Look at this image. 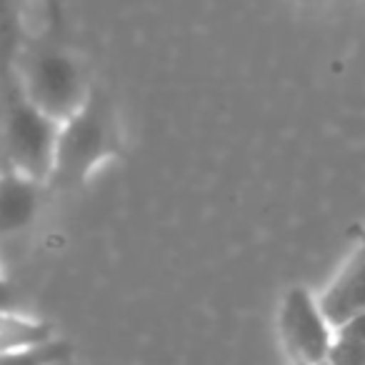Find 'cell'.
Returning a JSON list of instances; mask_svg holds the SVG:
<instances>
[{
    "label": "cell",
    "mask_w": 365,
    "mask_h": 365,
    "mask_svg": "<svg viewBox=\"0 0 365 365\" xmlns=\"http://www.w3.org/2000/svg\"><path fill=\"white\" fill-rule=\"evenodd\" d=\"M123 148L118 110L103 88L93 86L78 113L61 123L51 188H78Z\"/></svg>",
    "instance_id": "cell-1"
},
{
    "label": "cell",
    "mask_w": 365,
    "mask_h": 365,
    "mask_svg": "<svg viewBox=\"0 0 365 365\" xmlns=\"http://www.w3.org/2000/svg\"><path fill=\"white\" fill-rule=\"evenodd\" d=\"M0 103L3 165L38 182H46L51 188L61 123L33 106L16 78L0 86Z\"/></svg>",
    "instance_id": "cell-2"
},
{
    "label": "cell",
    "mask_w": 365,
    "mask_h": 365,
    "mask_svg": "<svg viewBox=\"0 0 365 365\" xmlns=\"http://www.w3.org/2000/svg\"><path fill=\"white\" fill-rule=\"evenodd\" d=\"M16 81L28 101L58 123L81 110L96 86L76 53L43 41L23 46L16 61Z\"/></svg>",
    "instance_id": "cell-3"
},
{
    "label": "cell",
    "mask_w": 365,
    "mask_h": 365,
    "mask_svg": "<svg viewBox=\"0 0 365 365\" xmlns=\"http://www.w3.org/2000/svg\"><path fill=\"white\" fill-rule=\"evenodd\" d=\"M278 328L290 360L325 365L328 350L335 338V328L320 310L318 295L310 293L303 285L290 288L280 300Z\"/></svg>",
    "instance_id": "cell-4"
},
{
    "label": "cell",
    "mask_w": 365,
    "mask_h": 365,
    "mask_svg": "<svg viewBox=\"0 0 365 365\" xmlns=\"http://www.w3.org/2000/svg\"><path fill=\"white\" fill-rule=\"evenodd\" d=\"M48 185L21 173L0 170V240H11L28 233L41 218Z\"/></svg>",
    "instance_id": "cell-5"
},
{
    "label": "cell",
    "mask_w": 365,
    "mask_h": 365,
    "mask_svg": "<svg viewBox=\"0 0 365 365\" xmlns=\"http://www.w3.org/2000/svg\"><path fill=\"white\" fill-rule=\"evenodd\" d=\"M318 303L333 328H340L358 313H365V243L355 245L333 280L318 295Z\"/></svg>",
    "instance_id": "cell-6"
},
{
    "label": "cell",
    "mask_w": 365,
    "mask_h": 365,
    "mask_svg": "<svg viewBox=\"0 0 365 365\" xmlns=\"http://www.w3.org/2000/svg\"><path fill=\"white\" fill-rule=\"evenodd\" d=\"M56 338V328L48 320L33 318L21 310H3L0 313V353L36 348V345L51 343Z\"/></svg>",
    "instance_id": "cell-7"
},
{
    "label": "cell",
    "mask_w": 365,
    "mask_h": 365,
    "mask_svg": "<svg viewBox=\"0 0 365 365\" xmlns=\"http://www.w3.org/2000/svg\"><path fill=\"white\" fill-rule=\"evenodd\" d=\"M23 6L21 0H0V86L13 81L16 61L23 51Z\"/></svg>",
    "instance_id": "cell-8"
},
{
    "label": "cell",
    "mask_w": 365,
    "mask_h": 365,
    "mask_svg": "<svg viewBox=\"0 0 365 365\" xmlns=\"http://www.w3.org/2000/svg\"><path fill=\"white\" fill-rule=\"evenodd\" d=\"M71 355L73 345L63 338H56L51 343L36 345V348L0 353V365H63L71 363Z\"/></svg>",
    "instance_id": "cell-9"
},
{
    "label": "cell",
    "mask_w": 365,
    "mask_h": 365,
    "mask_svg": "<svg viewBox=\"0 0 365 365\" xmlns=\"http://www.w3.org/2000/svg\"><path fill=\"white\" fill-rule=\"evenodd\" d=\"M325 365H365V343L335 333Z\"/></svg>",
    "instance_id": "cell-10"
},
{
    "label": "cell",
    "mask_w": 365,
    "mask_h": 365,
    "mask_svg": "<svg viewBox=\"0 0 365 365\" xmlns=\"http://www.w3.org/2000/svg\"><path fill=\"white\" fill-rule=\"evenodd\" d=\"M338 335H348V338L363 340L365 343V313H358L355 318H350L348 323H343L340 328H335Z\"/></svg>",
    "instance_id": "cell-11"
},
{
    "label": "cell",
    "mask_w": 365,
    "mask_h": 365,
    "mask_svg": "<svg viewBox=\"0 0 365 365\" xmlns=\"http://www.w3.org/2000/svg\"><path fill=\"white\" fill-rule=\"evenodd\" d=\"M3 310H18V298H16V290H13L11 280L6 278L3 268H0V313Z\"/></svg>",
    "instance_id": "cell-12"
},
{
    "label": "cell",
    "mask_w": 365,
    "mask_h": 365,
    "mask_svg": "<svg viewBox=\"0 0 365 365\" xmlns=\"http://www.w3.org/2000/svg\"><path fill=\"white\" fill-rule=\"evenodd\" d=\"M358 243H365V228L360 230V238H358Z\"/></svg>",
    "instance_id": "cell-13"
},
{
    "label": "cell",
    "mask_w": 365,
    "mask_h": 365,
    "mask_svg": "<svg viewBox=\"0 0 365 365\" xmlns=\"http://www.w3.org/2000/svg\"><path fill=\"white\" fill-rule=\"evenodd\" d=\"M3 168H6V165H3V155H0V170H3Z\"/></svg>",
    "instance_id": "cell-14"
},
{
    "label": "cell",
    "mask_w": 365,
    "mask_h": 365,
    "mask_svg": "<svg viewBox=\"0 0 365 365\" xmlns=\"http://www.w3.org/2000/svg\"><path fill=\"white\" fill-rule=\"evenodd\" d=\"M293 365H308V363H298V360H293Z\"/></svg>",
    "instance_id": "cell-15"
},
{
    "label": "cell",
    "mask_w": 365,
    "mask_h": 365,
    "mask_svg": "<svg viewBox=\"0 0 365 365\" xmlns=\"http://www.w3.org/2000/svg\"><path fill=\"white\" fill-rule=\"evenodd\" d=\"M63 365H68V363H63Z\"/></svg>",
    "instance_id": "cell-16"
}]
</instances>
